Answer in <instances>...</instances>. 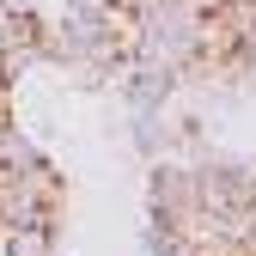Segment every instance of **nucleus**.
Instances as JSON below:
<instances>
[{
	"mask_svg": "<svg viewBox=\"0 0 256 256\" xmlns=\"http://www.w3.org/2000/svg\"><path fill=\"white\" fill-rule=\"evenodd\" d=\"M6 92H12V61L0 55V98H6Z\"/></svg>",
	"mask_w": 256,
	"mask_h": 256,
	"instance_id": "f257e3e1",
	"label": "nucleus"
}]
</instances>
